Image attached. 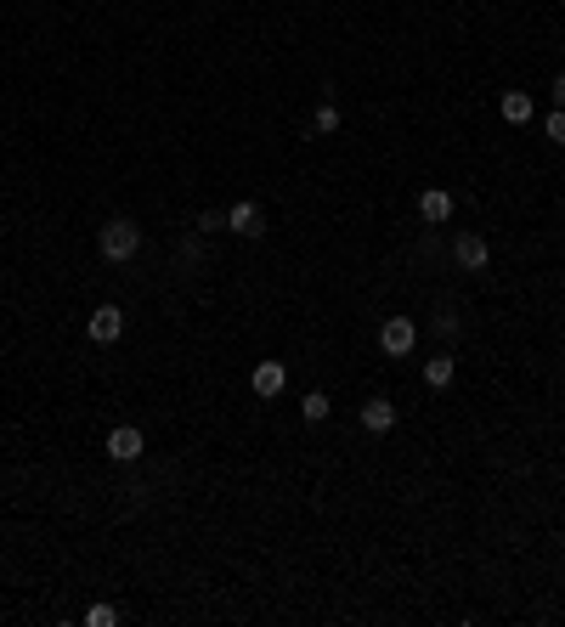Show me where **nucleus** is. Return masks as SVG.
Masks as SVG:
<instances>
[{
  "instance_id": "f257e3e1",
  "label": "nucleus",
  "mask_w": 565,
  "mask_h": 627,
  "mask_svg": "<svg viewBox=\"0 0 565 627\" xmlns=\"http://www.w3.org/2000/svg\"><path fill=\"white\" fill-rule=\"evenodd\" d=\"M96 249H102V260H114V266L131 260L136 249H141V226H136L131 215H114V221L96 232Z\"/></svg>"
},
{
  "instance_id": "f03ea898",
  "label": "nucleus",
  "mask_w": 565,
  "mask_h": 627,
  "mask_svg": "<svg viewBox=\"0 0 565 627\" xmlns=\"http://www.w3.org/2000/svg\"><path fill=\"white\" fill-rule=\"evenodd\" d=\"M413 345H418V323L413 317H385V328H379L385 357H413Z\"/></svg>"
},
{
  "instance_id": "7ed1b4c3",
  "label": "nucleus",
  "mask_w": 565,
  "mask_h": 627,
  "mask_svg": "<svg viewBox=\"0 0 565 627\" xmlns=\"http://www.w3.org/2000/svg\"><path fill=\"white\" fill-rule=\"evenodd\" d=\"M102 452H108L114 464H136V458L148 452V435H141L136 424H119V430L108 435V447H102Z\"/></svg>"
},
{
  "instance_id": "20e7f679",
  "label": "nucleus",
  "mask_w": 565,
  "mask_h": 627,
  "mask_svg": "<svg viewBox=\"0 0 565 627\" xmlns=\"http://www.w3.org/2000/svg\"><path fill=\"white\" fill-rule=\"evenodd\" d=\"M86 333H91L96 345H114L119 333H124V311H119V305H96L91 323H86Z\"/></svg>"
},
{
  "instance_id": "39448f33",
  "label": "nucleus",
  "mask_w": 565,
  "mask_h": 627,
  "mask_svg": "<svg viewBox=\"0 0 565 627\" xmlns=\"http://www.w3.org/2000/svg\"><path fill=\"white\" fill-rule=\"evenodd\" d=\"M226 226H232V232L238 238H260L266 232V215H260V204H232V209H226Z\"/></svg>"
},
{
  "instance_id": "423d86ee",
  "label": "nucleus",
  "mask_w": 565,
  "mask_h": 627,
  "mask_svg": "<svg viewBox=\"0 0 565 627\" xmlns=\"http://www.w3.org/2000/svg\"><path fill=\"white\" fill-rule=\"evenodd\" d=\"M452 260L464 266V271H487V238L458 232V238H452Z\"/></svg>"
},
{
  "instance_id": "0eeeda50",
  "label": "nucleus",
  "mask_w": 565,
  "mask_h": 627,
  "mask_svg": "<svg viewBox=\"0 0 565 627\" xmlns=\"http://www.w3.org/2000/svg\"><path fill=\"white\" fill-rule=\"evenodd\" d=\"M418 215H424L430 226L452 221V193H447V186H424V193H418Z\"/></svg>"
},
{
  "instance_id": "6e6552de",
  "label": "nucleus",
  "mask_w": 565,
  "mask_h": 627,
  "mask_svg": "<svg viewBox=\"0 0 565 627\" xmlns=\"http://www.w3.org/2000/svg\"><path fill=\"white\" fill-rule=\"evenodd\" d=\"M362 430H368V435H385V430H396V407L385 402V395L362 402Z\"/></svg>"
},
{
  "instance_id": "1a4fd4ad",
  "label": "nucleus",
  "mask_w": 565,
  "mask_h": 627,
  "mask_svg": "<svg viewBox=\"0 0 565 627\" xmlns=\"http://www.w3.org/2000/svg\"><path fill=\"white\" fill-rule=\"evenodd\" d=\"M249 385H255V395H266V402H271V395H283V385H288V368H283V362H260Z\"/></svg>"
},
{
  "instance_id": "9d476101",
  "label": "nucleus",
  "mask_w": 565,
  "mask_h": 627,
  "mask_svg": "<svg viewBox=\"0 0 565 627\" xmlns=\"http://www.w3.org/2000/svg\"><path fill=\"white\" fill-rule=\"evenodd\" d=\"M497 114H504L509 124H526L537 108H532V96H526V91H504V96H497Z\"/></svg>"
},
{
  "instance_id": "9b49d317",
  "label": "nucleus",
  "mask_w": 565,
  "mask_h": 627,
  "mask_svg": "<svg viewBox=\"0 0 565 627\" xmlns=\"http://www.w3.org/2000/svg\"><path fill=\"white\" fill-rule=\"evenodd\" d=\"M452 373H458V362L442 350V357H430V362H424V385H430V390H447V385H452Z\"/></svg>"
},
{
  "instance_id": "f8f14e48",
  "label": "nucleus",
  "mask_w": 565,
  "mask_h": 627,
  "mask_svg": "<svg viewBox=\"0 0 565 627\" xmlns=\"http://www.w3.org/2000/svg\"><path fill=\"white\" fill-rule=\"evenodd\" d=\"M311 131H317V136H333V131H340V108H333V102H317V114H311Z\"/></svg>"
},
{
  "instance_id": "ddd939ff",
  "label": "nucleus",
  "mask_w": 565,
  "mask_h": 627,
  "mask_svg": "<svg viewBox=\"0 0 565 627\" xmlns=\"http://www.w3.org/2000/svg\"><path fill=\"white\" fill-rule=\"evenodd\" d=\"M300 413H305V424H323V418H328V395H323V390H311L305 402H300Z\"/></svg>"
},
{
  "instance_id": "4468645a",
  "label": "nucleus",
  "mask_w": 565,
  "mask_h": 627,
  "mask_svg": "<svg viewBox=\"0 0 565 627\" xmlns=\"http://www.w3.org/2000/svg\"><path fill=\"white\" fill-rule=\"evenodd\" d=\"M542 136H549L554 148H565V108H554L549 119H542Z\"/></svg>"
},
{
  "instance_id": "2eb2a0df",
  "label": "nucleus",
  "mask_w": 565,
  "mask_h": 627,
  "mask_svg": "<svg viewBox=\"0 0 565 627\" xmlns=\"http://www.w3.org/2000/svg\"><path fill=\"white\" fill-rule=\"evenodd\" d=\"M86 622H91V627H114V622H119V611H114V604H91Z\"/></svg>"
},
{
  "instance_id": "dca6fc26",
  "label": "nucleus",
  "mask_w": 565,
  "mask_h": 627,
  "mask_svg": "<svg viewBox=\"0 0 565 627\" xmlns=\"http://www.w3.org/2000/svg\"><path fill=\"white\" fill-rule=\"evenodd\" d=\"M435 333H442V340H452V333H458V317H452V311H442V317H435Z\"/></svg>"
},
{
  "instance_id": "f3484780",
  "label": "nucleus",
  "mask_w": 565,
  "mask_h": 627,
  "mask_svg": "<svg viewBox=\"0 0 565 627\" xmlns=\"http://www.w3.org/2000/svg\"><path fill=\"white\" fill-rule=\"evenodd\" d=\"M215 226H226V215H215V209H204V215H198V232H215Z\"/></svg>"
},
{
  "instance_id": "a211bd4d",
  "label": "nucleus",
  "mask_w": 565,
  "mask_h": 627,
  "mask_svg": "<svg viewBox=\"0 0 565 627\" xmlns=\"http://www.w3.org/2000/svg\"><path fill=\"white\" fill-rule=\"evenodd\" d=\"M554 108H565V74L554 79Z\"/></svg>"
}]
</instances>
